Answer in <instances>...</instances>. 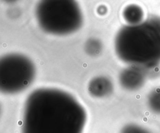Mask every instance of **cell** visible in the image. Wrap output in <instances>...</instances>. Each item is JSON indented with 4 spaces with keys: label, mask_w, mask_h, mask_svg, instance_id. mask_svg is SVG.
Here are the masks:
<instances>
[{
    "label": "cell",
    "mask_w": 160,
    "mask_h": 133,
    "mask_svg": "<svg viewBox=\"0 0 160 133\" xmlns=\"http://www.w3.org/2000/svg\"><path fill=\"white\" fill-rule=\"evenodd\" d=\"M86 121L84 107L71 94L38 88L25 102L21 133H82Z\"/></svg>",
    "instance_id": "1"
},
{
    "label": "cell",
    "mask_w": 160,
    "mask_h": 133,
    "mask_svg": "<svg viewBox=\"0 0 160 133\" xmlns=\"http://www.w3.org/2000/svg\"><path fill=\"white\" fill-rule=\"evenodd\" d=\"M35 14L41 29L54 35L73 33L82 24L81 9L74 1H41L36 7Z\"/></svg>",
    "instance_id": "2"
},
{
    "label": "cell",
    "mask_w": 160,
    "mask_h": 133,
    "mask_svg": "<svg viewBox=\"0 0 160 133\" xmlns=\"http://www.w3.org/2000/svg\"><path fill=\"white\" fill-rule=\"evenodd\" d=\"M35 66L27 57L19 53L4 55L0 60V90L6 94L22 91L32 82Z\"/></svg>",
    "instance_id": "3"
},
{
    "label": "cell",
    "mask_w": 160,
    "mask_h": 133,
    "mask_svg": "<svg viewBox=\"0 0 160 133\" xmlns=\"http://www.w3.org/2000/svg\"><path fill=\"white\" fill-rule=\"evenodd\" d=\"M89 94L96 98H102L110 94L113 89L109 79L104 76H98L92 79L88 87Z\"/></svg>",
    "instance_id": "4"
},
{
    "label": "cell",
    "mask_w": 160,
    "mask_h": 133,
    "mask_svg": "<svg viewBox=\"0 0 160 133\" xmlns=\"http://www.w3.org/2000/svg\"><path fill=\"white\" fill-rule=\"evenodd\" d=\"M102 49V45L99 40L96 39H89L86 44L85 50L86 52L91 55H95L99 54Z\"/></svg>",
    "instance_id": "5"
},
{
    "label": "cell",
    "mask_w": 160,
    "mask_h": 133,
    "mask_svg": "<svg viewBox=\"0 0 160 133\" xmlns=\"http://www.w3.org/2000/svg\"><path fill=\"white\" fill-rule=\"evenodd\" d=\"M120 133H149L146 129L134 124H129L124 126Z\"/></svg>",
    "instance_id": "6"
}]
</instances>
